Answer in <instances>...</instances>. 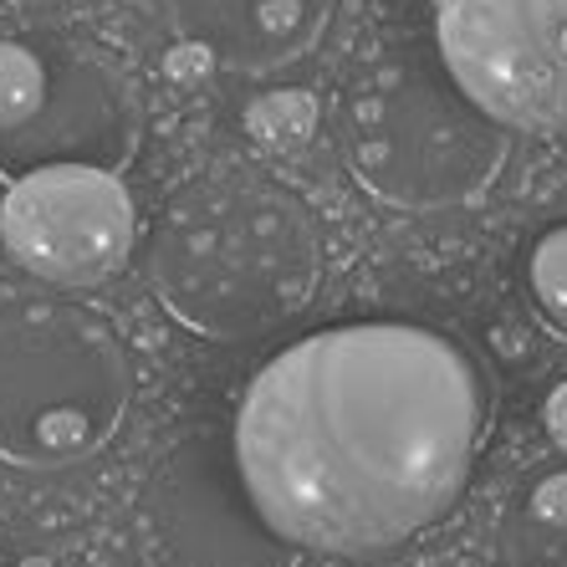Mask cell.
Returning a JSON list of instances; mask_svg holds the SVG:
<instances>
[{
  "label": "cell",
  "mask_w": 567,
  "mask_h": 567,
  "mask_svg": "<svg viewBox=\"0 0 567 567\" xmlns=\"http://www.w3.org/2000/svg\"><path fill=\"white\" fill-rule=\"evenodd\" d=\"M496 383L424 322H332L266 358L230 455L266 527L302 557H383L455 512L491 435Z\"/></svg>",
  "instance_id": "cell-1"
},
{
  "label": "cell",
  "mask_w": 567,
  "mask_h": 567,
  "mask_svg": "<svg viewBox=\"0 0 567 567\" xmlns=\"http://www.w3.org/2000/svg\"><path fill=\"white\" fill-rule=\"evenodd\" d=\"M148 271L185 328L236 343L281 328L312 302L322 281V236L287 185L225 169L189 179L169 199Z\"/></svg>",
  "instance_id": "cell-2"
},
{
  "label": "cell",
  "mask_w": 567,
  "mask_h": 567,
  "mask_svg": "<svg viewBox=\"0 0 567 567\" xmlns=\"http://www.w3.org/2000/svg\"><path fill=\"white\" fill-rule=\"evenodd\" d=\"M338 144L373 199L435 215L471 205L502 179L512 128L461 93L440 52H394L343 87Z\"/></svg>",
  "instance_id": "cell-3"
},
{
  "label": "cell",
  "mask_w": 567,
  "mask_h": 567,
  "mask_svg": "<svg viewBox=\"0 0 567 567\" xmlns=\"http://www.w3.org/2000/svg\"><path fill=\"white\" fill-rule=\"evenodd\" d=\"M133 363L118 328L72 297L0 302V461L62 471L118 435Z\"/></svg>",
  "instance_id": "cell-4"
},
{
  "label": "cell",
  "mask_w": 567,
  "mask_h": 567,
  "mask_svg": "<svg viewBox=\"0 0 567 567\" xmlns=\"http://www.w3.org/2000/svg\"><path fill=\"white\" fill-rule=\"evenodd\" d=\"M435 52L502 128L567 138V0H435Z\"/></svg>",
  "instance_id": "cell-5"
},
{
  "label": "cell",
  "mask_w": 567,
  "mask_h": 567,
  "mask_svg": "<svg viewBox=\"0 0 567 567\" xmlns=\"http://www.w3.org/2000/svg\"><path fill=\"white\" fill-rule=\"evenodd\" d=\"M138 547L148 567H302L240 486L230 430H195L148 471Z\"/></svg>",
  "instance_id": "cell-6"
},
{
  "label": "cell",
  "mask_w": 567,
  "mask_h": 567,
  "mask_svg": "<svg viewBox=\"0 0 567 567\" xmlns=\"http://www.w3.org/2000/svg\"><path fill=\"white\" fill-rule=\"evenodd\" d=\"M133 195L118 169L41 164L16 174L0 199V246L52 287H93L133 251Z\"/></svg>",
  "instance_id": "cell-7"
},
{
  "label": "cell",
  "mask_w": 567,
  "mask_h": 567,
  "mask_svg": "<svg viewBox=\"0 0 567 567\" xmlns=\"http://www.w3.org/2000/svg\"><path fill=\"white\" fill-rule=\"evenodd\" d=\"M47 97L21 128L0 133V174L16 179L41 164H97L123 169L138 148V103L103 52H72L47 62Z\"/></svg>",
  "instance_id": "cell-8"
},
{
  "label": "cell",
  "mask_w": 567,
  "mask_h": 567,
  "mask_svg": "<svg viewBox=\"0 0 567 567\" xmlns=\"http://www.w3.org/2000/svg\"><path fill=\"white\" fill-rule=\"evenodd\" d=\"M189 41L236 72H277L302 62L338 0H169Z\"/></svg>",
  "instance_id": "cell-9"
},
{
  "label": "cell",
  "mask_w": 567,
  "mask_h": 567,
  "mask_svg": "<svg viewBox=\"0 0 567 567\" xmlns=\"http://www.w3.org/2000/svg\"><path fill=\"white\" fill-rule=\"evenodd\" d=\"M506 567H567V455L532 471L502 512Z\"/></svg>",
  "instance_id": "cell-10"
},
{
  "label": "cell",
  "mask_w": 567,
  "mask_h": 567,
  "mask_svg": "<svg viewBox=\"0 0 567 567\" xmlns=\"http://www.w3.org/2000/svg\"><path fill=\"white\" fill-rule=\"evenodd\" d=\"M516 281H522V307L537 317V328L567 343V189L547 199L527 236L516 246Z\"/></svg>",
  "instance_id": "cell-11"
},
{
  "label": "cell",
  "mask_w": 567,
  "mask_h": 567,
  "mask_svg": "<svg viewBox=\"0 0 567 567\" xmlns=\"http://www.w3.org/2000/svg\"><path fill=\"white\" fill-rule=\"evenodd\" d=\"M312 128H317V103L302 87H281V93L256 97L251 113H246V133L261 148H277V154L302 148L312 138Z\"/></svg>",
  "instance_id": "cell-12"
},
{
  "label": "cell",
  "mask_w": 567,
  "mask_h": 567,
  "mask_svg": "<svg viewBox=\"0 0 567 567\" xmlns=\"http://www.w3.org/2000/svg\"><path fill=\"white\" fill-rule=\"evenodd\" d=\"M47 56L27 41H0V133L21 128L47 97Z\"/></svg>",
  "instance_id": "cell-13"
},
{
  "label": "cell",
  "mask_w": 567,
  "mask_h": 567,
  "mask_svg": "<svg viewBox=\"0 0 567 567\" xmlns=\"http://www.w3.org/2000/svg\"><path fill=\"white\" fill-rule=\"evenodd\" d=\"M542 424H547L557 455H567V379L553 383V394H547V404H542Z\"/></svg>",
  "instance_id": "cell-14"
},
{
  "label": "cell",
  "mask_w": 567,
  "mask_h": 567,
  "mask_svg": "<svg viewBox=\"0 0 567 567\" xmlns=\"http://www.w3.org/2000/svg\"><path fill=\"white\" fill-rule=\"evenodd\" d=\"M164 66H169V78H185L189 82V78H205V72L215 66V56L205 52L199 41H185V47H179V52H174Z\"/></svg>",
  "instance_id": "cell-15"
}]
</instances>
